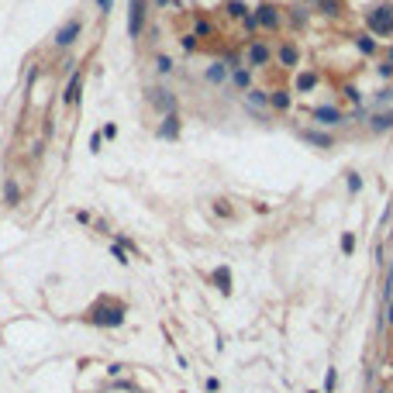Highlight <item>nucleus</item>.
Listing matches in <instances>:
<instances>
[{
    "label": "nucleus",
    "instance_id": "obj_29",
    "mask_svg": "<svg viewBox=\"0 0 393 393\" xmlns=\"http://www.w3.org/2000/svg\"><path fill=\"white\" fill-rule=\"evenodd\" d=\"M90 149H93V152L104 149V135H90Z\"/></svg>",
    "mask_w": 393,
    "mask_h": 393
},
{
    "label": "nucleus",
    "instance_id": "obj_18",
    "mask_svg": "<svg viewBox=\"0 0 393 393\" xmlns=\"http://www.w3.org/2000/svg\"><path fill=\"white\" fill-rule=\"evenodd\" d=\"M290 104H293L290 90H273V93H269V107H276V111H290Z\"/></svg>",
    "mask_w": 393,
    "mask_h": 393
},
{
    "label": "nucleus",
    "instance_id": "obj_32",
    "mask_svg": "<svg viewBox=\"0 0 393 393\" xmlns=\"http://www.w3.org/2000/svg\"><path fill=\"white\" fill-rule=\"evenodd\" d=\"M97 7H100V14H111V7H114V0H97Z\"/></svg>",
    "mask_w": 393,
    "mask_h": 393
},
{
    "label": "nucleus",
    "instance_id": "obj_8",
    "mask_svg": "<svg viewBox=\"0 0 393 393\" xmlns=\"http://www.w3.org/2000/svg\"><path fill=\"white\" fill-rule=\"evenodd\" d=\"M252 17H255V24H259V28H269V31H273V28H279V7H276V4H259Z\"/></svg>",
    "mask_w": 393,
    "mask_h": 393
},
{
    "label": "nucleus",
    "instance_id": "obj_26",
    "mask_svg": "<svg viewBox=\"0 0 393 393\" xmlns=\"http://www.w3.org/2000/svg\"><path fill=\"white\" fill-rule=\"evenodd\" d=\"M228 17H242L245 21V4L242 0H231V4H228Z\"/></svg>",
    "mask_w": 393,
    "mask_h": 393
},
{
    "label": "nucleus",
    "instance_id": "obj_28",
    "mask_svg": "<svg viewBox=\"0 0 393 393\" xmlns=\"http://www.w3.org/2000/svg\"><path fill=\"white\" fill-rule=\"evenodd\" d=\"M214 214H221V218H231V207H228L224 200H218V204H214Z\"/></svg>",
    "mask_w": 393,
    "mask_h": 393
},
{
    "label": "nucleus",
    "instance_id": "obj_1",
    "mask_svg": "<svg viewBox=\"0 0 393 393\" xmlns=\"http://www.w3.org/2000/svg\"><path fill=\"white\" fill-rule=\"evenodd\" d=\"M90 321L100 324V328H117V324H124V303H117V300H97L90 307Z\"/></svg>",
    "mask_w": 393,
    "mask_h": 393
},
{
    "label": "nucleus",
    "instance_id": "obj_36",
    "mask_svg": "<svg viewBox=\"0 0 393 393\" xmlns=\"http://www.w3.org/2000/svg\"><path fill=\"white\" fill-rule=\"evenodd\" d=\"M390 321H393V307H390Z\"/></svg>",
    "mask_w": 393,
    "mask_h": 393
},
{
    "label": "nucleus",
    "instance_id": "obj_14",
    "mask_svg": "<svg viewBox=\"0 0 393 393\" xmlns=\"http://www.w3.org/2000/svg\"><path fill=\"white\" fill-rule=\"evenodd\" d=\"M245 104H248V111H266L269 107V93L266 90H245Z\"/></svg>",
    "mask_w": 393,
    "mask_h": 393
},
{
    "label": "nucleus",
    "instance_id": "obj_25",
    "mask_svg": "<svg viewBox=\"0 0 393 393\" xmlns=\"http://www.w3.org/2000/svg\"><path fill=\"white\" fill-rule=\"evenodd\" d=\"M155 69H159L162 76H166V73H173V59H169V56H155Z\"/></svg>",
    "mask_w": 393,
    "mask_h": 393
},
{
    "label": "nucleus",
    "instance_id": "obj_22",
    "mask_svg": "<svg viewBox=\"0 0 393 393\" xmlns=\"http://www.w3.org/2000/svg\"><path fill=\"white\" fill-rule=\"evenodd\" d=\"M193 35H196V38H207V35H214V24H210L207 17H196V24H193Z\"/></svg>",
    "mask_w": 393,
    "mask_h": 393
},
{
    "label": "nucleus",
    "instance_id": "obj_21",
    "mask_svg": "<svg viewBox=\"0 0 393 393\" xmlns=\"http://www.w3.org/2000/svg\"><path fill=\"white\" fill-rule=\"evenodd\" d=\"M355 45H359L362 56H372V52H376V38L372 35H355Z\"/></svg>",
    "mask_w": 393,
    "mask_h": 393
},
{
    "label": "nucleus",
    "instance_id": "obj_3",
    "mask_svg": "<svg viewBox=\"0 0 393 393\" xmlns=\"http://www.w3.org/2000/svg\"><path fill=\"white\" fill-rule=\"evenodd\" d=\"M145 100H149L155 111H162V114H176V93L166 90V86H149V90H145Z\"/></svg>",
    "mask_w": 393,
    "mask_h": 393
},
{
    "label": "nucleus",
    "instance_id": "obj_4",
    "mask_svg": "<svg viewBox=\"0 0 393 393\" xmlns=\"http://www.w3.org/2000/svg\"><path fill=\"white\" fill-rule=\"evenodd\" d=\"M145 14H149V0H131L128 7V38H138L145 28Z\"/></svg>",
    "mask_w": 393,
    "mask_h": 393
},
{
    "label": "nucleus",
    "instance_id": "obj_10",
    "mask_svg": "<svg viewBox=\"0 0 393 393\" xmlns=\"http://www.w3.org/2000/svg\"><path fill=\"white\" fill-rule=\"evenodd\" d=\"M80 90H83V73L76 69V73H73V80H69V86H66V93H62V104H66V107L80 104Z\"/></svg>",
    "mask_w": 393,
    "mask_h": 393
},
{
    "label": "nucleus",
    "instance_id": "obj_20",
    "mask_svg": "<svg viewBox=\"0 0 393 393\" xmlns=\"http://www.w3.org/2000/svg\"><path fill=\"white\" fill-rule=\"evenodd\" d=\"M210 279L218 283V290H221V293H228V290H231V273H228L224 266H221V269H214V276H210Z\"/></svg>",
    "mask_w": 393,
    "mask_h": 393
},
{
    "label": "nucleus",
    "instance_id": "obj_17",
    "mask_svg": "<svg viewBox=\"0 0 393 393\" xmlns=\"http://www.w3.org/2000/svg\"><path fill=\"white\" fill-rule=\"evenodd\" d=\"M314 86H317V73H314V69L300 73L297 83H293V90H297V93H307V90H314Z\"/></svg>",
    "mask_w": 393,
    "mask_h": 393
},
{
    "label": "nucleus",
    "instance_id": "obj_24",
    "mask_svg": "<svg viewBox=\"0 0 393 393\" xmlns=\"http://www.w3.org/2000/svg\"><path fill=\"white\" fill-rule=\"evenodd\" d=\"M390 100H393V90H380V97L372 100V111H383V107L390 104Z\"/></svg>",
    "mask_w": 393,
    "mask_h": 393
},
{
    "label": "nucleus",
    "instance_id": "obj_33",
    "mask_svg": "<svg viewBox=\"0 0 393 393\" xmlns=\"http://www.w3.org/2000/svg\"><path fill=\"white\" fill-rule=\"evenodd\" d=\"M345 93H348V100H355V104H359V100H362V93H359L355 86H345Z\"/></svg>",
    "mask_w": 393,
    "mask_h": 393
},
{
    "label": "nucleus",
    "instance_id": "obj_30",
    "mask_svg": "<svg viewBox=\"0 0 393 393\" xmlns=\"http://www.w3.org/2000/svg\"><path fill=\"white\" fill-rule=\"evenodd\" d=\"M183 48H186V52H193V48H196V35H183Z\"/></svg>",
    "mask_w": 393,
    "mask_h": 393
},
{
    "label": "nucleus",
    "instance_id": "obj_19",
    "mask_svg": "<svg viewBox=\"0 0 393 393\" xmlns=\"http://www.w3.org/2000/svg\"><path fill=\"white\" fill-rule=\"evenodd\" d=\"M314 4H317V11L328 14V17H338V14H342V0H314Z\"/></svg>",
    "mask_w": 393,
    "mask_h": 393
},
{
    "label": "nucleus",
    "instance_id": "obj_34",
    "mask_svg": "<svg viewBox=\"0 0 393 393\" xmlns=\"http://www.w3.org/2000/svg\"><path fill=\"white\" fill-rule=\"evenodd\" d=\"M380 76H393V62H383V66H380Z\"/></svg>",
    "mask_w": 393,
    "mask_h": 393
},
{
    "label": "nucleus",
    "instance_id": "obj_16",
    "mask_svg": "<svg viewBox=\"0 0 393 393\" xmlns=\"http://www.w3.org/2000/svg\"><path fill=\"white\" fill-rule=\"evenodd\" d=\"M231 76V86H238V90H252V69H235V73H228Z\"/></svg>",
    "mask_w": 393,
    "mask_h": 393
},
{
    "label": "nucleus",
    "instance_id": "obj_27",
    "mask_svg": "<svg viewBox=\"0 0 393 393\" xmlns=\"http://www.w3.org/2000/svg\"><path fill=\"white\" fill-rule=\"evenodd\" d=\"M348 190H352V193H359V190H362V180H359V173H348Z\"/></svg>",
    "mask_w": 393,
    "mask_h": 393
},
{
    "label": "nucleus",
    "instance_id": "obj_12",
    "mask_svg": "<svg viewBox=\"0 0 393 393\" xmlns=\"http://www.w3.org/2000/svg\"><path fill=\"white\" fill-rule=\"evenodd\" d=\"M297 62H300V48L293 45V42H283V45H279V66L293 69Z\"/></svg>",
    "mask_w": 393,
    "mask_h": 393
},
{
    "label": "nucleus",
    "instance_id": "obj_9",
    "mask_svg": "<svg viewBox=\"0 0 393 393\" xmlns=\"http://www.w3.org/2000/svg\"><path fill=\"white\" fill-rule=\"evenodd\" d=\"M300 138L307 141V145H314V149H331V145H335V138H331V135H324V131H314V128H303Z\"/></svg>",
    "mask_w": 393,
    "mask_h": 393
},
{
    "label": "nucleus",
    "instance_id": "obj_35",
    "mask_svg": "<svg viewBox=\"0 0 393 393\" xmlns=\"http://www.w3.org/2000/svg\"><path fill=\"white\" fill-rule=\"evenodd\" d=\"M155 4H159V7H166V4H169V0H155Z\"/></svg>",
    "mask_w": 393,
    "mask_h": 393
},
{
    "label": "nucleus",
    "instance_id": "obj_23",
    "mask_svg": "<svg viewBox=\"0 0 393 393\" xmlns=\"http://www.w3.org/2000/svg\"><path fill=\"white\" fill-rule=\"evenodd\" d=\"M4 200H7V204H17V200H21V190H17V183H7V186H4Z\"/></svg>",
    "mask_w": 393,
    "mask_h": 393
},
{
    "label": "nucleus",
    "instance_id": "obj_7",
    "mask_svg": "<svg viewBox=\"0 0 393 393\" xmlns=\"http://www.w3.org/2000/svg\"><path fill=\"white\" fill-rule=\"evenodd\" d=\"M314 121L317 124H324V128H335V124H345L348 117L338 111V107H331V104H321V107H314Z\"/></svg>",
    "mask_w": 393,
    "mask_h": 393
},
{
    "label": "nucleus",
    "instance_id": "obj_2",
    "mask_svg": "<svg viewBox=\"0 0 393 393\" xmlns=\"http://www.w3.org/2000/svg\"><path fill=\"white\" fill-rule=\"evenodd\" d=\"M366 24H369L372 35H393V4H376V7H369L366 11Z\"/></svg>",
    "mask_w": 393,
    "mask_h": 393
},
{
    "label": "nucleus",
    "instance_id": "obj_15",
    "mask_svg": "<svg viewBox=\"0 0 393 393\" xmlns=\"http://www.w3.org/2000/svg\"><path fill=\"white\" fill-rule=\"evenodd\" d=\"M204 80L210 83V86H218V83L228 80V69H224V62H210L207 69H204Z\"/></svg>",
    "mask_w": 393,
    "mask_h": 393
},
{
    "label": "nucleus",
    "instance_id": "obj_31",
    "mask_svg": "<svg viewBox=\"0 0 393 393\" xmlns=\"http://www.w3.org/2000/svg\"><path fill=\"white\" fill-rule=\"evenodd\" d=\"M352 248H355V238L345 235V238H342V252H352Z\"/></svg>",
    "mask_w": 393,
    "mask_h": 393
},
{
    "label": "nucleus",
    "instance_id": "obj_5",
    "mask_svg": "<svg viewBox=\"0 0 393 393\" xmlns=\"http://www.w3.org/2000/svg\"><path fill=\"white\" fill-rule=\"evenodd\" d=\"M269 59H273V52H269V45H262V42H252L248 45V52H245V69H262V66H269Z\"/></svg>",
    "mask_w": 393,
    "mask_h": 393
},
{
    "label": "nucleus",
    "instance_id": "obj_13",
    "mask_svg": "<svg viewBox=\"0 0 393 393\" xmlns=\"http://www.w3.org/2000/svg\"><path fill=\"white\" fill-rule=\"evenodd\" d=\"M369 128L380 135V131H390L393 128V111H372L369 114Z\"/></svg>",
    "mask_w": 393,
    "mask_h": 393
},
{
    "label": "nucleus",
    "instance_id": "obj_11",
    "mask_svg": "<svg viewBox=\"0 0 393 393\" xmlns=\"http://www.w3.org/2000/svg\"><path fill=\"white\" fill-rule=\"evenodd\" d=\"M155 135H159V138H169V141H173V138H180V114H166Z\"/></svg>",
    "mask_w": 393,
    "mask_h": 393
},
{
    "label": "nucleus",
    "instance_id": "obj_6",
    "mask_svg": "<svg viewBox=\"0 0 393 393\" xmlns=\"http://www.w3.org/2000/svg\"><path fill=\"white\" fill-rule=\"evenodd\" d=\"M80 31H83V21H80V17H73V21H66L56 31V38H52V42H56V48H69L73 42L80 38Z\"/></svg>",
    "mask_w": 393,
    "mask_h": 393
}]
</instances>
